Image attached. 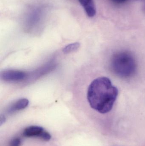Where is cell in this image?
Segmentation results:
<instances>
[{
    "label": "cell",
    "mask_w": 145,
    "mask_h": 146,
    "mask_svg": "<svg viewBox=\"0 0 145 146\" xmlns=\"http://www.w3.org/2000/svg\"><path fill=\"white\" fill-rule=\"evenodd\" d=\"M44 129L42 127L33 126L26 128L23 132V134L26 137H39L44 131Z\"/></svg>",
    "instance_id": "5b68a950"
},
{
    "label": "cell",
    "mask_w": 145,
    "mask_h": 146,
    "mask_svg": "<svg viewBox=\"0 0 145 146\" xmlns=\"http://www.w3.org/2000/svg\"><path fill=\"white\" fill-rule=\"evenodd\" d=\"M110 66L112 72L123 78L133 76L137 68L134 56L128 51H120L115 54L112 58Z\"/></svg>",
    "instance_id": "7a4b0ae2"
},
{
    "label": "cell",
    "mask_w": 145,
    "mask_h": 146,
    "mask_svg": "<svg viewBox=\"0 0 145 146\" xmlns=\"http://www.w3.org/2000/svg\"><path fill=\"white\" fill-rule=\"evenodd\" d=\"M29 103V100L27 99L23 98L19 100L9 108L8 111L9 113H12L17 111L23 110L28 106Z\"/></svg>",
    "instance_id": "8992f818"
},
{
    "label": "cell",
    "mask_w": 145,
    "mask_h": 146,
    "mask_svg": "<svg viewBox=\"0 0 145 146\" xmlns=\"http://www.w3.org/2000/svg\"><path fill=\"white\" fill-rule=\"evenodd\" d=\"M144 10H145V4H144Z\"/></svg>",
    "instance_id": "7c38bea8"
},
{
    "label": "cell",
    "mask_w": 145,
    "mask_h": 146,
    "mask_svg": "<svg viewBox=\"0 0 145 146\" xmlns=\"http://www.w3.org/2000/svg\"><path fill=\"white\" fill-rule=\"evenodd\" d=\"M80 46L79 43L75 42L70 44L66 46L63 50V52L64 54H69L71 52H74L77 50Z\"/></svg>",
    "instance_id": "52a82bcc"
},
{
    "label": "cell",
    "mask_w": 145,
    "mask_h": 146,
    "mask_svg": "<svg viewBox=\"0 0 145 146\" xmlns=\"http://www.w3.org/2000/svg\"><path fill=\"white\" fill-rule=\"evenodd\" d=\"M111 1L114 3H117V4H121V3L125 2L127 0H111Z\"/></svg>",
    "instance_id": "30bf717a"
},
{
    "label": "cell",
    "mask_w": 145,
    "mask_h": 146,
    "mask_svg": "<svg viewBox=\"0 0 145 146\" xmlns=\"http://www.w3.org/2000/svg\"><path fill=\"white\" fill-rule=\"evenodd\" d=\"M21 145V140L19 138H15L11 141L10 143V146H20Z\"/></svg>",
    "instance_id": "9c48e42d"
},
{
    "label": "cell",
    "mask_w": 145,
    "mask_h": 146,
    "mask_svg": "<svg viewBox=\"0 0 145 146\" xmlns=\"http://www.w3.org/2000/svg\"><path fill=\"white\" fill-rule=\"evenodd\" d=\"M133 1H143V0H133Z\"/></svg>",
    "instance_id": "8fae6325"
},
{
    "label": "cell",
    "mask_w": 145,
    "mask_h": 146,
    "mask_svg": "<svg viewBox=\"0 0 145 146\" xmlns=\"http://www.w3.org/2000/svg\"><path fill=\"white\" fill-rule=\"evenodd\" d=\"M118 91L110 80L100 77L94 80L88 88L87 99L90 106L99 113L105 114L113 108Z\"/></svg>",
    "instance_id": "6da1fadb"
},
{
    "label": "cell",
    "mask_w": 145,
    "mask_h": 146,
    "mask_svg": "<svg viewBox=\"0 0 145 146\" xmlns=\"http://www.w3.org/2000/svg\"><path fill=\"white\" fill-rule=\"evenodd\" d=\"M40 138L45 141H49L51 139V135L49 133L44 130L41 135Z\"/></svg>",
    "instance_id": "ba28073f"
},
{
    "label": "cell",
    "mask_w": 145,
    "mask_h": 146,
    "mask_svg": "<svg viewBox=\"0 0 145 146\" xmlns=\"http://www.w3.org/2000/svg\"><path fill=\"white\" fill-rule=\"evenodd\" d=\"M88 16L93 17L96 14V9L93 0H78Z\"/></svg>",
    "instance_id": "277c9868"
},
{
    "label": "cell",
    "mask_w": 145,
    "mask_h": 146,
    "mask_svg": "<svg viewBox=\"0 0 145 146\" xmlns=\"http://www.w3.org/2000/svg\"><path fill=\"white\" fill-rule=\"evenodd\" d=\"M27 74L24 72L16 70H7L1 74V77L3 80L9 82L18 81L24 80Z\"/></svg>",
    "instance_id": "3957f363"
}]
</instances>
